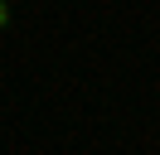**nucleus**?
Instances as JSON below:
<instances>
[{"label": "nucleus", "mask_w": 160, "mask_h": 155, "mask_svg": "<svg viewBox=\"0 0 160 155\" xmlns=\"http://www.w3.org/2000/svg\"><path fill=\"white\" fill-rule=\"evenodd\" d=\"M5 19H10V5H5V0H0V24H5Z\"/></svg>", "instance_id": "f257e3e1"}]
</instances>
